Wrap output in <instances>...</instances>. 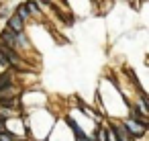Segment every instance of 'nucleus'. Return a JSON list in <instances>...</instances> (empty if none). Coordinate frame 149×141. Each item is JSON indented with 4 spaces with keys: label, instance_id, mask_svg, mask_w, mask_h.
I'll return each instance as SVG.
<instances>
[{
    "label": "nucleus",
    "instance_id": "nucleus-7",
    "mask_svg": "<svg viewBox=\"0 0 149 141\" xmlns=\"http://www.w3.org/2000/svg\"><path fill=\"white\" fill-rule=\"evenodd\" d=\"M0 17H6V19H8V17H10V10H8L6 6H4V8H0Z\"/></svg>",
    "mask_w": 149,
    "mask_h": 141
},
{
    "label": "nucleus",
    "instance_id": "nucleus-1",
    "mask_svg": "<svg viewBox=\"0 0 149 141\" xmlns=\"http://www.w3.org/2000/svg\"><path fill=\"white\" fill-rule=\"evenodd\" d=\"M123 125L127 127V131L131 133V137H133V139L143 137V135H145V131H147V127H143L141 123H137V121H133V119H127Z\"/></svg>",
    "mask_w": 149,
    "mask_h": 141
},
{
    "label": "nucleus",
    "instance_id": "nucleus-8",
    "mask_svg": "<svg viewBox=\"0 0 149 141\" xmlns=\"http://www.w3.org/2000/svg\"><path fill=\"white\" fill-rule=\"evenodd\" d=\"M43 2H51V0H43Z\"/></svg>",
    "mask_w": 149,
    "mask_h": 141
},
{
    "label": "nucleus",
    "instance_id": "nucleus-6",
    "mask_svg": "<svg viewBox=\"0 0 149 141\" xmlns=\"http://www.w3.org/2000/svg\"><path fill=\"white\" fill-rule=\"evenodd\" d=\"M0 66H2V68H8L10 64H8V59H6V55H4V51L2 49H0Z\"/></svg>",
    "mask_w": 149,
    "mask_h": 141
},
{
    "label": "nucleus",
    "instance_id": "nucleus-4",
    "mask_svg": "<svg viewBox=\"0 0 149 141\" xmlns=\"http://www.w3.org/2000/svg\"><path fill=\"white\" fill-rule=\"evenodd\" d=\"M6 86H13L10 84V74H0V90L6 88Z\"/></svg>",
    "mask_w": 149,
    "mask_h": 141
},
{
    "label": "nucleus",
    "instance_id": "nucleus-5",
    "mask_svg": "<svg viewBox=\"0 0 149 141\" xmlns=\"http://www.w3.org/2000/svg\"><path fill=\"white\" fill-rule=\"evenodd\" d=\"M17 17H21V19H23V23L29 19V13H27V8H25V4H21V6H19V10H17Z\"/></svg>",
    "mask_w": 149,
    "mask_h": 141
},
{
    "label": "nucleus",
    "instance_id": "nucleus-3",
    "mask_svg": "<svg viewBox=\"0 0 149 141\" xmlns=\"http://www.w3.org/2000/svg\"><path fill=\"white\" fill-rule=\"evenodd\" d=\"M6 29H8V31H13V33H23L25 23H23V19H21V17L10 15V17H8V27H6Z\"/></svg>",
    "mask_w": 149,
    "mask_h": 141
},
{
    "label": "nucleus",
    "instance_id": "nucleus-2",
    "mask_svg": "<svg viewBox=\"0 0 149 141\" xmlns=\"http://www.w3.org/2000/svg\"><path fill=\"white\" fill-rule=\"evenodd\" d=\"M112 131H114L116 141H133L131 133L127 131V127H125L123 123H112Z\"/></svg>",
    "mask_w": 149,
    "mask_h": 141
}]
</instances>
